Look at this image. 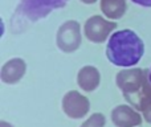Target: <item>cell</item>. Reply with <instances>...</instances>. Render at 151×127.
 <instances>
[{"label": "cell", "mask_w": 151, "mask_h": 127, "mask_svg": "<svg viewBox=\"0 0 151 127\" xmlns=\"http://www.w3.org/2000/svg\"><path fill=\"white\" fill-rule=\"evenodd\" d=\"M90 110V102L77 90H70L63 98V111L72 119H81Z\"/></svg>", "instance_id": "6"}, {"label": "cell", "mask_w": 151, "mask_h": 127, "mask_svg": "<svg viewBox=\"0 0 151 127\" xmlns=\"http://www.w3.org/2000/svg\"><path fill=\"white\" fill-rule=\"evenodd\" d=\"M82 36H81V28L78 21L68 20L61 24L56 36V44L57 48L64 53H73L80 48Z\"/></svg>", "instance_id": "4"}, {"label": "cell", "mask_w": 151, "mask_h": 127, "mask_svg": "<svg viewBox=\"0 0 151 127\" xmlns=\"http://www.w3.org/2000/svg\"><path fill=\"white\" fill-rule=\"evenodd\" d=\"M142 117L129 105H119L111 110V122L117 127H135L142 125Z\"/></svg>", "instance_id": "7"}, {"label": "cell", "mask_w": 151, "mask_h": 127, "mask_svg": "<svg viewBox=\"0 0 151 127\" xmlns=\"http://www.w3.org/2000/svg\"><path fill=\"white\" fill-rule=\"evenodd\" d=\"M27 72V64L23 58H11L1 66L0 78L7 85H15L24 77Z\"/></svg>", "instance_id": "8"}, {"label": "cell", "mask_w": 151, "mask_h": 127, "mask_svg": "<svg viewBox=\"0 0 151 127\" xmlns=\"http://www.w3.org/2000/svg\"><path fill=\"white\" fill-rule=\"evenodd\" d=\"M150 81H151V69H150Z\"/></svg>", "instance_id": "15"}, {"label": "cell", "mask_w": 151, "mask_h": 127, "mask_svg": "<svg viewBox=\"0 0 151 127\" xmlns=\"http://www.w3.org/2000/svg\"><path fill=\"white\" fill-rule=\"evenodd\" d=\"M145 53L142 39L131 29H122L110 36L106 47V57L115 66L129 67L141 61Z\"/></svg>", "instance_id": "2"}, {"label": "cell", "mask_w": 151, "mask_h": 127, "mask_svg": "<svg viewBox=\"0 0 151 127\" xmlns=\"http://www.w3.org/2000/svg\"><path fill=\"white\" fill-rule=\"evenodd\" d=\"M101 11L110 20H119L127 11L126 0H101Z\"/></svg>", "instance_id": "10"}, {"label": "cell", "mask_w": 151, "mask_h": 127, "mask_svg": "<svg viewBox=\"0 0 151 127\" xmlns=\"http://www.w3.org/2000/svg\"><path fill=\"white\" fill-rule=\"evenodd\" d=\"M0 127H13L11 123H8V122H5V121H1L0 122Z\"/></svg>", "instance_id": "13"}, {"label": "cell", "mask_w": 151, "mask_h": 127, "mask_svg": "<svg viewBox=\"0 0 151 127\" xmlns=\"http://www.w3.org/2000/svg\"><path fill=\"white\" fill-rule=\"evenodd\" d=\"M131 1L142 7H151V0H131Z\"/></svg>", "instance_id": "12"}, {"label": "cell", "mask_w": 151, "mask_h": 127, "mask_svg": "<svg viewBox=\"0 0 151 127\" xmlns=\"http://www.w3.org/2000/svg\"><path fill=\"white\" fill-rule=\"evenodd\" d=\"M105 125H106L105 115L101 113H94L80 127H105Z\"/></svg>", "instance_id": "11"}, {"label": "cell", "mask_w": 151, "mask_h": 127, "mask_svg": "<svg viewBox=\"0 0 151 127\" xmlns=\"http://www.w3.org/2000/svg\"><path fill=\"white\" fill-rule=\"evenodd\" d=\"M115 83L130 106L141 111L151 123V81L147 69H123L115 77Z\"/></svg>", "instance_id": "1"}, {"label": "cell", "mask_w": 151, "mask_h": 127, "mask_svg": "<svg viewBox=\"0 0 151 127\" xmlns=\"http://www.w3.org/2000/svg\"><path fill=\"white\" fill-rule=\"evenodd\" d=\"M77 83L83 91H94L101 83V74L97 67L88 65L80 69L77 74Z\"/></svg>", "instance_id": "9"}, {"label": "cell", "mask_w": 151, "mask_h": 127, "mask_svg": "<svg viewBox=\"0 0 151 127\" xmlns=\"http://www.w3.org/2000/svg\"><path fill=\"white\" fill-rule=\"evenodd\" d=\"M117 28V23L114 21H107L102 16H91L85 21L83 25V32H85V37L91 42L96 44H101L105 42L106 39L110 36L114 29Z\"/></svg>", "instance_id": "5"}, {"label": "cell", "mask_w": 151, "mask_h": 127, "mask_svg": "<svg viewBox=\"0 0 151 127\" xmlns=\"http://www.w3.org/2000/svg\"><path fill=\"white\" fill-rule=\"evenodd\" d=\"M80 1H82L83 4H94L97 0H80Z\"/></svg>", "instance_id": "14"}, {"label": "cell", "mask_w": 151, "mask_h": 127, "mask_svg": "<svg viewBox=\"0 0 151 127\" xmlns=\"http://www.w3.org/2000/svg\"><path fill=\"white\" fill-rule=\"evenodd\" d=\"M69 0H19L12 16V28L21 32L28 24L37 23L56 9L64 8Z\"/></svg>", "instance_id": "3"}]
</instances>
